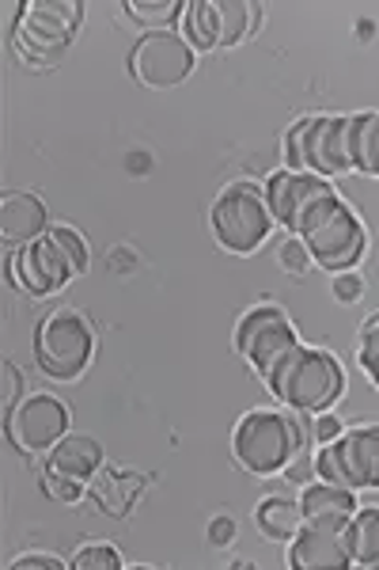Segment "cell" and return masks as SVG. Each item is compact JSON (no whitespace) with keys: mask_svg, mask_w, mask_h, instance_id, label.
Masks as SVG:
<instances>
[{"mask_svg":"<svg viewBox=\"0 0 379 570\" xmlns=\"http://www.w3.org/2000/svg\"><path fill=\"white\" fill-rule=\"evenodd\" d=\"M266 384H270V392L281 403H289V407L308 411V415H322L341 395L346 376H341V365L327 351L296 346V351L266 376Z\"/></svg>","mask_w":379,"mask_h":570,"instance_id":"1","label":"cell"},{"mask_svg":"<svg viewBox=\"0 0 379 570\" xmlns=\"http://www.w3.org/2000/svg\"><path fill=\"white\" fill-rule=\"evenodd\" d=\"M285 160H289V171H316V176H341V171H349L353 168L349 118H300L285 134Z\"/></svg>","mask_w":379,"mask_h":570,"instance_id":"2","label":"cell"},{"mask_svg":"<svg viewBox=\"0 0 379 570\" xmlns=\"http://www.w3.org/2000/svg\"><path fill=\"white\" fill-rule=\"evenodd\" d=\"M80 20H84V4L72 0H31L20 8V20L12 27L16 46L31 61H58L69 42L77 39Z\"/></svg>","mask_w":379,"mask_h":570,"instance_id":"3","label":"cell"},{"mask_svg":"<svg viewBox=\"0 0 379 570\" xmlns=\"http://www.w3.org/2000/svg\"><path fill=\"white\" fill-rule=\"evenodd\" d=\"M212 233H217L220 247L236 255L258 252V244H266V236L273 233L270 202L251 183H232L212 206Z\"/></svg>","mask_w":379,"mask_h":570,"instance_id":"4","label":"cell"},{"mask_svg":"<svg viewBox=\"0 0 379 570\" xmlns=\"http://www.w3.org/2000/svg\"><path fill=\"white\" fill-rule=\"evenodd\" d=\"M236 456L247 472L270 475L289 468V461L300 449V426L292 419L277 415V411H251L236 426Z\"/></svg>","mask_w":379,"mask_h":570,"instance_id":"5","label":"cell"},{"mask_svg":"<svg viewBox=\"0 0 379 570\" xmlns=\"http://www.w3.org/2000/svg\"><path fill=\"white\" fill-rule=\"evenodd\" d=\"M300 236L308 244L311 259L327 266V271H349L360 259V252H365V228H360L357 214L338 195L322 202Z\"/></svg>","mask_w":379,"mask_h":570,"instance_id":"6","label":"cell"},{"mask_svg":"<svg viewBox=\"0 0 379 570\" xmlns=\"http://www.w3.org/2000/svg\"><path fill=\"white\" fill-rule=\"evenodd\" d=\"M34 357H39V370L53 381H72L77 373H84L91 357V327L84 316L69 308L46 316L34 335Z\"/></svg>","mask_w":379,"mask_h":570,"instance_id":"7","label":"cell"},{"mask_svg":"<svg viewBox=\"0 0 379 570\" xmlns=\"http://www.w3.org/2000/svg\"><path fill=\"white\" fill-rule=\"evenodd\" d=\"M319 480L338 487H379V426H357L319 449Z\"/></svg>","mask_w":379,"mask_h":570,"instance_id":"8","label":"cell"},{"mask_svg":"<svg viewBox=\"0 0 379 570\" xmlns=\"http://www.w3.org/2000/svg\"><path fill=\"white\" fill-rule=\"evenodd\" d=\"M236 346H239V354L258 370V376H270L300 343H296V331L289 324V316H285L281 308L262 305V308H251L243 320H239Z\"/></svg>","mask_w":379,"mask_h":570,"instance_id":"9","label":"cell"},{"mask_svg":"<svg viewBox=\"0 0 379 570\" xmlns=\"http://www.w3.org/2000/svg\"><path fill=\"white\" fill-rule=\"evenodd\" d=\"M99 468H103V449H99L96 441L84 434L61 438L58 445L50 449L42 487L53 494V499L72 502V499H80L84 483L99 472Z\"/></svg>","mask_w":379,"mask_h":570,"instance_id":"10","label":"cell"},{"mask_svg":"<svg viewBox=\"0 0 379 570\" xmlns=\"http://www.w3.org/2000/svg\"><path fill=\"white\" fill-rule=\"evenodd\" d=\"M137 80H144L148 88H174L190 77L193 69V50L190 42H182L171 31H152L137 42L133 58H129Z\"/></svg>","mask_w":379,"mask_h":570,"instance_id":"11","label":"cell"},{"mask_svg":"<svg viewBox=\"0 0 379 570\" xmlns=\"http://www.w3.org/2000/svg\"><path fill=\"white\" fill-rule=\"evenodd\" d=\"M330 195H335V190L319 176H308V171H277L270 179V187H266V202H270L273 220L289 228V233H303L311 214H316Z\"/></svg>","mask_w":379,"mask_h":570,"instance_id":"12","label":"cell"},{"mask_svg":"<svg viewBox=\"0 0 379 570\" xmlns=\"http://www.w3.org/2000/svg\"><path fill=\"white\" fill-rule=\"evenodd\" d=\"M64 430H69V411L53 395H34L8 415V438L23 453H46L64 438Z\"/></svg>","mask_w":379,"mask_h":570,"instance_id":"13","label":"cell"},{"mask_svg":"<svg viewBox=\"0 0 379 570\" xmlns=\"http://www.w3.org/2000/svg\"><path fill=\"white\" fill-rule=\"evenodd\" d=\"M72 274L77 271H72L69 255L50 240V233L34 244H23V252L12 255V282L20 285V289L34 293V297L58 293Z\"/></svg>","mask_w":379,"mask_h":570,"instance_id":"14","label":"cell"},{"mask_svg":"<svg viewBox=\"0 0 379 570\" xmlns=\"http://www.w3.org/2000/svg\"><path fill=\"white\" fill-rule=\"evenodd\" d=\"M289 563L296 570H349L353 551H349L346 525H322V521H308L292 537Z\"/></svg>","mask_w":379,"mask_h":570,"instance_id":"15","label":"cell"},{"mask_svg":"<svg viewBox=\"0 0 379 570\" xmlns=\"http://www.w3.org/2000/svg\"><path fill=\"white\" fill-rule=\"evenodd\" d=\"M46 233V206L34 195H8L0 202V236L8 244H34Z\"/></svg>","mask_w":379,"mask_h":570,"instance_id":"16","label":"cell"},{"mask_svg":"<svg viewBox=\"0 0 379 570\" xmlns=\"http://www.w3.org/2000/svg\"><path fill=\"white\" fill-rule=\"evenodd\" d=\"M303 521H322V525H346L357 513L353 487H338V483H311L300 499Z\"/></svg>","mask_w":379,"mask_h":570,"instance_id":"17","label":"cell"},{"mask_svg":"<svg viewBox=\"0 0 379 570\" xmlns=\"http://www.w3.org/2000/svg\"><path fill=\"white\" fill-rule=\"evenodd\" d=\"M144 491V480L137 472H122V468H107L96 483V502L99 510L110 513V518H126L133 510L137 494Z\"/></svg>","mask_w":379,"mask_h":570,"instance_id":"18","label":"cell"},{"mask_svg":"<svg viewBox=\"0 0 379 570\" xmlns=\"http://www.w3.org/2000/svg\"><path fill=\"white\" fill-rule=\"evenodd\" d=\"M255 521L270 540H277V544H289L303 525V510H300V502H292V499H266L255 510Z\"/></svg>","mask_w":379,"mask_h":570,"instance_id":"19","label":"cell"},{"mask_svg":"<svg viewBox=\"0 0 379 570\" xmlns=\"http://www.w3.org/2000/svg\"><path fill=\"white\" fill-rule=\"evenodd\" d=\"M346 540L353 563L379 570V510H360L346 521Z\"/></svg>","mask_w":379,"mask_h":570,"instance_id":"20","label":"cell"},{"mask_svg":"<svg viewBox=\"0 0 379 570\" xmlns=\"http://www.w3.org/2000/svg\"><path fill=\"white\" fill-rule=\"evenodd\" d=\"M349 153H353L357 171L379 176V115L349 118Z\"/></svg>","mask_w":379,"mask_h":570,"instance_id":"21","label":"cell"},{"mask_svg":"<svg viewBox=\"0 0 379 570\" xmlns=\"http://www.w3.org/2000/svg\"><path fill=\"white\" fill-rule=\"evenodd\" d=\"M187 35L198 50L220 46V0H198V4H187Z\"/></svg>","mask_w":379,"mask_h":570,"instance_id":"22","label":"cell"},{"mask_svg":"<svg viewBox=\"0 0 379 570\" xmlns=\"http://www.w3.org/2000/svg\"><path fill=\"white\" fill-rule=\"evenodd\" d=\"M251 4L243 0H220V46H236L251 27Z\"/></svg>","mask_w":379,"mask_h":570,"instance_id":"23","label":"cell"},{"mask_svg":"<svg viewBox=\"0 0 379 570\" xmlns=\"http://www.w3.org/2000/svg\"><path fill=\"white\" fill-rule=\"evenodd\" d=\"M187 4H179V0H160V4H137V0H129L126 12L133 16L137 23H152V27H168L174 16L182 12Z\"/></svg>","mask_w":379,"mask_h":570,"instance_id":"24","label":"cell"},{"mask_svg":"<svg viewBox=\"0 0 379 570\" xmlns=\"http://www.w3.org/2000/svg\"><path fill=\"white\" fill-rule=\"evenodd\" d=\"M118 567H122V559H118V551L107 544H88L77 551V559H72V570H118Z\"/></svg>","mask_w":379,"mask_h":570,"instance_id":"25","label":"cell"},{"mask_svg":"<svg viewBox=\"0 0 379 570\" xmlns=\"http://www.w3.org/2000/svg\"><path fill=\"white\" fill-rule=\"evenodd\" d=\"M50 240L58 244L64 255H69L72 271H77V274L88 271V247H84V240H80L77 233H72V228H50Z\"/></svg>","mask_w":379,"mask_h":570,"instance_id":"26","label":"cell"},{"mask_svg":"<svg viewBox=\"0 0 379 570\" xmlns=\"http://www.w3.org/2000/svg\"><path fill=\"white\" fill-rule=\"evenodd\" d=\"M360 365L372 381H379V316L368 320L365 335H360Z\"/></svg>","mask_w":379,"mask_h":570,"instance_id":"27","label":"cell"},{"mask_svg":"<svg viewBox=\"0 0 379 570\" xmlns=\"http://www.w3.org/2000/svg\"><path fill=\"white\" fill-rule=\"evenodd\" d=\"M277 255H281V266H285V271H292V274H300V271H308V259H311V255L308 252H303V247L300 244H281V252H277Z\"/></svg>","mask_w":379,"mask_h":570,"instance_id":"28","label":"cell"},{"mask_svg":"<svg viewBox=\"0 0 379 570\" xmlns=\"http://www.w3.org/2000/svg\"><path fill=\"white\" fill-rule=\"evenodd\" d=\"M341 434V422L335 415H316V422H311V438L319 441V445H327V441H335Z\"/></svg>","mask_w":379,"mask_h":570,"instance_id":"29","label":"cell"},{"mask_svg":"<svg viewBox=\"0 0 379 570\" xmlns=\"http://www.w3.org/2000/svg\"><path fill=\"white\" fill-rule=\"evenodd\" d=\"M209 540H212L217 548L232 544V540H236V521H232V518H217V521L209 525Z\"/></svg>","mask_w":379,"mask_h":570,"instance_id":"30","label":"cell"},{"mask_svg":"<svg viewBox=\"0 0 379 570\" xmlns=\"http://www.w3.org/2000/svg\"><path fill=\"white\" fill-rule=\"evenodd\" d=\"M360 293H365V282H360L357 274H341V278L335 282V297L338 301H357Z\"/></svg>","mask_w":379,"mask_h":570,"instance_id":"31","label":"cell"},{"mask_svg":"<svg viewBox=\"0 0 379 570\" xmlns=\"http://www.w3.org/2000/svg\"><path fill=\"white\" fill-rule=\"evenodd\" d=\"M16 395H20V373L12 370V365H4V411L12 415L20 403H16Z\"/></svg>","mask_w":379,"mask_h":570,"instance_id":"32","label":"cell"},{"mask_svg":"<svg viewBox=\"0 0 379 570\" xmlns=\"http://www.w3.org/2000/svg\"><path fill=\"white\" fill-rule=\"evenodd\" d=\"M27 567H34V570H61L58 559H50V556H23V559H16L12 570H27Z\"/></svg>","mask_w":379,"mask_h":570,"instance_id":"33","label":"cell"}]
</instances>
